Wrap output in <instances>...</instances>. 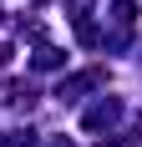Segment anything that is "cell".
<instances>
[{"label": "cell", "instance_id": "1", "mask_svg": "<svg viewBox=\"0 0 142 147\" xmlns=\"http://www.w3.org/2000/svg\"><path fill=\"white\" fill-rule=\"evenodd\" d=\"M5 61H10V46H0V66H5Z\"/></svg>", "mask_w": 142, "mask_h": 147}]
</instances>
